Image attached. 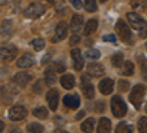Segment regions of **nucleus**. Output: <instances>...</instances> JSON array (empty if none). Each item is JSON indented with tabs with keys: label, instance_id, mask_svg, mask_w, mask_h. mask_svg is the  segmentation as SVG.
<instances>
[{
	"label": "nucleus",
	"instance_id": "f257e3e1",
	"mask_svg": "<svg viewBox=\"0 0 147 133\" xmlns=\"http://www.w3.org/2000/svg\"><path fill=\"white\" fill-rule=\"evenodd\" d=\"M128 22L132 27V30H136V33L140 35V37H147V22L136 12H129L127 14Z\"/></svg>",
	"mask_w": 147,
	"mask_h": 133
},
{
	"label": "nucleus",
	"instance_id": "f03ea898",
	"mask_svg": "<svg viewBox=\"0 0 147 133\" xmlns=\"http://www.w3.org/2000/svg\"><path fill=\"white\" fill-rule=\"evenodd\" d=\"M144 93H146L144 84H136V87L132 89V92L129 95V101L134 106H136V110H141V105H143V101H144Z\"/></svg>",
	"mask_w": 147,
	"mask_h": 133
},
{
	"label": "nucleus",
	"instance_id": "7ed1b4c3",
	"mask_svg": "<svg viewBox=\"0 0 147 133\" xmlns=\"http://www.w3.org/2000/svg\"><path fill=\"white\" fill-rule=\"evenodd\" d=\"M110 106H112V114L118 118H122L127 114V104L121 96H113L110 101Z\"/></svg>",
	"mask_w": 147,
	"mask_h": 133
},
{
	"label": "nucleus",
	"instance_id": "20e7f679",
	"mask_svg": "<svg viewBox=\"0 0 147 133\" xmlns=\"http://www.w3.org/2000/svg\"><path fill=\"white\" fill-rule=\"evenodd\" d=\"M115 27H116V33H118L119 37L122 39V42L127 43V44H131L132 43V34H131L129 25H127L122 19H119Z\"/></svg>",
	"mask_w": 147,
	"mask_h": 133
},
{
	"label": "nucleus",
	"instance_id": "39448f33",
	"mask_svg": "<svg viewBox=\"0 0 147 133\" xmlns=\"http://www.w3.org/2000/svg\"><path fill=\"white\" fill-rule=\"evenodd\" d=\"M46 12V8L41 5V3H32V5H30L27 9H25V16L27 18H30V19H35V18H38V16H41L43 14Z\"/></svg>",
	"mask_w": 147,
	"mask_h": 133
},
{
	"label": "nucleus",
	"instance_id": "423d86ee",
	"mask_svg": "<svg viewBox=\"0 0 147 133\" xmlns=\"http://www.w3.org/2000/svg\"><path fill=\"white\" fill-rule=\"evenodd\" d=\"M27 114H28V111H27L25 106H22V105H15V106L10 108V111H9V118L13 120V121H19V120H24V118H25Z\"/></svg>",
	"mask_w": 147,
	"mask_h": 133
},
{
	"label": "nucleus",
	"instance_id": "0eeeda50",
	"mask_svg": "<svg viewBox=\"0 0 147 133\" xmlns=\"http://www.w3.org/2000/svg\"><path fill=\"white\" fill-rule=\"evenodd\" d=\"M81 89H82V93L85 95L87 99H93L94 98V87H93L88 76H85V74L81 77Z\"/></svg>",
	"mask_w": 147,
	"mask_h": 133
},
{
	"label": "nucleus",
	"instance_id": "6e6552de",
	"mask_svg": "<svg viewBox=\"0 0 147 133\" xmlns=\"http://www.w3.org/2000/svg\"><path fill=\"white\" fill-rule=\"evenodd\" d=\"M16 47L15 46H3L2 49H0V56H2V61L5 62H9V61H13L15 56H16Z\"/></svg>",
	"mask_w": 147,
	"mask_h": 133
},
{
	"label": "nucleus",
	"instance_id": "1a4fd4ad",
	"mask_svg": "<svg viewBox=\"0 0 147 133\" xmlns=\"http://www.w3.org/2000/svg\"><path fill=\"white\" fill-rule=\"evenodd\" d=\"M68 34V24L66 22H59L56 25V33H55V37H52V42H60L66 37Z\"/></svg>",
	"mask_w": 147,
	"mask_h": 133
},
{
	"label": "nucleus",
	"instance_id": "9d476101",
	"mask_svg": "<svg viewBox=\"0 0 147 133\" xmlns=\"http://www.w3.org/2000/svg\"><path fill=\"white\" fill-rule=\"evenodd\" d=\"M47 102L50 110H57V104H59V92L56 89H50L47 92Z\"/></svg>",
	"mask_w": 147,
	"mask_h": 133
},
{
	"label": "nucleus",
	"instance_id": "9b49d317",
	"mask_svg": "<svg viewBox=\"0 0 147 133\" xmlns=\"http://www.w3.org/2000/svg\"><path fill=\"white\" fill-rule=\"evenodd\" d=\"M30 80H31V76L28 72H18V74L13 76V83L19 87H25L30 83Z\"/></svg>",
	"mask_w": 147,
	"mask_h": 133
},
{
	"label": "nucleus",
	"instance_id": "f8f14e48",
	"mask_svg": "<svg viewBox=\"0 0 147 133\" xmlns=\"http://www.w3.org/2000/svg\"><path fill=\"white\" fill-rule=\"evenodd\" d=\"M87 72L91 76V77H100L105 74V67L102 64H97V62H93L88 65L87 68Z\"/></svg>",
	"mask_w": 147,
	"mask_h": 133
},
{
	"label": "nucleus",
	"instance_id": "ddd939ff",
	"mask_svg": "<svg viewBox=\"0 0 147 133\" xmlns=\"http://www.w3.org/2000/svg\"><path fill=\"white\" fill-rule=\"evenodd\" d=\"M63 105L66 108H72V110H75V108L80 106V96L78 95H66L63 98Z\"/></svg>",
	"mask_w": 147,
	"mask_h": 133
},
{
	"label": "nucleus",
	"instance_id": "4468645a",
	"mask_svg": "<svg viewBox=\"0 0 147 133\" xmlns=\"http://www.w3.org/2000/svg\"><path fill=\"white\" fill-rule=\"evenodd\" d=\"M71 56H72V59H74V68H75L77 71H81V70H82V65H84V59H82V56H81L80 49H72Z\"/></svg>",
	"mask_w": 147,
	"mask_h": 133
},
{
	"label": "nucleus",
	"instance_id": "2eb2a0df",
	"mask_svg": "<svg viewBox=\"0 0 147 133\" xmlns=\"http://www.w3.org/2000/svg\"><path fill=\"white\" fill-rule=\"evenodd\" d=\"M99 90L103 95H110L113 90V80L112 78H103L99 84Z\"/></svg>",
	"mask_w": 147,
	"mask_h": 133
},
{
	"label": "nucleus",
	"instance_id": "dca6fc26",
	"mask_svg": "<svg viewBox=\"0 0 147 133\" xmlns=\"http://www.w3.org/2000/svg\"><path fill=\"white\" fill-rule=\"evenodd\" d=\"M16 65H18V68H30V67L34 65V58L31 55L25 53L16 61Z\"/></svg>",
	"mask_w": 147,
	"mask_h": 133
},
{
	"label": "nucleus",
	"instance_id": "f3484780",
	"mask_svg": "<svg viewBox=\"0 0 147 133\" xmlns=\"http://www.w3.org/2000/svg\"><path fill=\"white\" fill-rule=\"evenodd\" d=\"M56 70L55 68H47L44 71V81L47 86H53V84L56 83Z\"/></svg>",
	"mask_w": 147,
	"mask_h": 133
},
{
	"label": "nucleus",
	"instance_id": "a211bd4d",
	"mask_svg": "<svg viewBox=\"0 0 147 133\" xmlns=\"http://www.w3.org/2000/svg\"><path fill=\"white\" fill-rule=\"evenodd\" d=\"M60 84H62L63 89L71 90L74 87V84H75V78H74L72 74H63L62 77H60Z\"/></svg>",
	"mask_w": 147,
	"mask_h": 133
},
{
	"label": "nucleus",
	"instance_id": "6ab92c4d",
	"mask_svg": "<svg viewBox=\"0 0 147 133\" xmlns=\"http://www.w3.org/2000/svg\"><path fill=\"white\" fill-rule=\"evenodd\" d=\"M82 24H84V19H82L81 15H74L72 21H71V30L74 33H78L82 28Z\"/></svg>",
	"mask_w": 147,
	"mask_h": 133
},
{
	"label": "nucleus",
	"instance_id": "aec40b11",
	"mask_svg": "<svg viewBox=\"0 0 147 133\" xmlns=\"http://www.w3.org/2000/svg\"><path fill=\"white\" fill-rule=\"evenodd\" d=\"M131 6L136 12L147 10V0H131Z\"/></svg>",
	"mask_w": 147,
	"mask_h": 133
},
{
	"label": "nucleus",
	"instance_id": "412c9836",
	"mask_svg": "<svg viewBox=\"0 0 147 133\" xmlns=\"http://www.w3.org/2000/svg\"><path fill=\"white\" fill-rule=\"evenodd\" d=\"M110 129H112V123H110V120L106 118V117L100 118V121H99V132L107 133V132H110Z\"/></svg>",
	"mask_w": 147,
	"mask_h": 133
},
{
	"label": "nucleus",
	"instance_id": "4be33fe9",
	"mask_svg": "<svg viewBox=\"0 0 147 133\" xmlns=\"http://www.w3.org/2000/svg\"><path fill=\"white\" fill-rule=\"evenodd\" d=\"M97 30V19H90L84 27V34L85 35H91Z\"/></svg>",
	"mask_w": 147,
	"mask_h": 133
},
{
	"label": "nucleus",
	"instance_id": "5701e85b",
	"mask_svg": "<svg viewBox=\"0 0 147 133\" xmlns=\"http://www.w3.org/2000/svg\"><path fill=\"white\" fill-rule=\"evenodd\" d=\"M10 31H12V22L10 21H3L2 22V40L9 37Z\"/></svg>",
	"mask_w": 147,
	"mask_h": 133
},
{
	"label": "nucleus",
	"instance_id": "b1692460",
	"mask_svg": "<svg viewBox=\"0 0 147 133\" xmlns=\"http://www.w3.org/2000/svg\"><path fill=\"white\" fill-rule=\"evenodd\" d=\"M132 72H134V64L131 61H125L124 64H122L121 74H124V76H132Z\"/></svg>",
	"mask_w": 147,
	"mask_h": 133
},
{
	"label": "nucleus",
	"instance_id": "393cba45",
	"mask_svg": "<svg viewBox=\"0 0 147 133\" xmlns=\"http://www.w3.org/2000/svg\"><path fill=\"white\" fill-rule=\"evenodd\" d=\"M110 62H112V65L113 67H119V65H122L124 64V53H115V55H112L110 56Z\"/></svg>",
	"mask_w": 147,
	"mask_h": 133
},
{
	"label": "nucleus",
	"instance_id": "a878e982",
	"mask_svg": "<svg viewBox=\"0 0 147 133\" xmlns=\"http://www.w3.org/2000/svg\"><path fill=\"white\" fill-rule=\"evenodd\" d=\"M34 115L37 117V118H40V120H44V118H47V115H49V113H47V110L44 106H37V108H34Z\"/></svg>",
	"mask_w": 147,
	"mask_h": 133
},
{
	"label": "nucleus",
	"instance_id": "bb28decb",
	"mask_svg": "<svg viewBox=\"0 0 147 133\" xmlns=\"http://www.w3.org/2000/svg\"><path fill=\"white\" fill-rule=\"evenodd\" d=\"M81 130L82 132H93L94 130V118H87L85 121L81 124Z\"/></svg>",
	"mask_w": 147,
	"mask_h": 133
},
{
	"label": "nucleus",
	"instance_id": "cd10ccee",
	"mask_svg": "<svg viewBox=\"0 0 147 133\" xmlns=\"http://www.w3.org/2000/svg\"><path fill=\"white\" fill-rule=\"evenodd\" d=\"M31 46L34 47L35 50H43V49H44V46H46V42H44L41 37H37V39L31 40Z\"/></svg>",
	"mask_w": 147,
	"mask_h": 133
},
{
	"label": "nucleus",
	"instance_id": "c85d7f7f",
	"mask_svg": "<svg viewBox=\"0 0 147 133\" xmlns=\"http://www.w3.org/2000/svg\"><path fill=\"white\" fill-rule=\"evenodd\" d=\"M84 8L88 12H96L97 10V2L96 0H84Z\"/></svg>",
	"mask_w": 147,
	"mask_h": 133
},
{
	"label": "nucleus",
	"instance_id": "c756f323",
	"mask_svg": "<svg viewBox=\"0 0 147 133\" xmlns=\"http://www.w3.org/2000/svg\"><path fill=\"white\" fill-rule=\"evenodd\" d=\"M85 56L88 59H99L100 58V52L97 49H87L85 50Z\"/></svg>",
	"mask_w": 147,
	"mask_h": 133
},
{
	"label": "nucleus",
	"instance_id": "7c9ffc66",
	"mask_svg": "<svg viewBox=\"0 0 147 133\" xmlns=\"http://www.w3.org/2000/svg\"><path fill=\"white\" fill-rule=\"evenodd\" d=\"M2 101H3V104H9L12 101V96H10L7 87H5V86L2 87Z\"/></svg>",
	"mask_w": 147,
	"mask_h": 133
},
{
	"label": "nucleus",
	"instance_id": "2f4dec72",
	"mask_svg": "<svg viewBox=\"0 0 147 133\" xmlns=\"http://www.w3.org/2000/svg\"><path fill=\"white\" fill-rule=\"evenodd\" d=\"M44 84H46V81H41V80L35 81V84H34V93L41 95V93H43V90H44Z\"/></svg>",
	"mask_w": 147,
	"mask_h": 133
},
{
	"label": "nucleus",
	"instance_id": "473e14b6",
	"mask_svg": "<svg viewBox=\"0 0 147 133\" xmlns=\"http://www.w3.org/2000/svg\"><path fill=\"white\" fill-rule=\"evenodd\" d=\"M137 129H138L140 132H143V133H146V132H147V117H141V118L138 120Z\"/></svg>",
	"mask_w": 147,
	"mask_h": 133
},
{
	"label": "nucleus",
	"instance_id": "72a5a7b5",
	"mask_svg": "<svg viewBox=\"0 0 147 133\" xmlns=\"http://www.w3.org/2000/svg\"><path fill=\"white\" fill-rule=\"evenodd\" d=\"M28 132H32V133H40V132H43V126L41 124H38V123H31V124H28Z\"/></svg>",
	"mask_w": 147,
	"mask_h": 133
},
{
	"label": "nucleus",
	"instance_id": "f704fd0d",
	"mask_svg": "<svg viewBox=\"0 0 147 133\" xmlns=\"http://www.w3.org/2000/svg\"><path fill=\"white\" fill-rule=\"evenodd\" d=\"M118 84H119L118 87H119L121 92H127V90L129 89V81H127V80H121Z\"/></svg>",
	"mask_w": 147,
	"mask_h": 133
},
{
	"label": "nucleus",
	"instance_id": "c9c22d12",
	"mask_svg": "<svg viewBox=\"0 0 147 133\" xmlns=\"http://www.w3.org/2000/svg\"><path fill=\"white\" fill-rule=\"evenodd\" d=\"M55 70H56L57 72H65V70H66V65H65L62 61H57V62L55 64Z\"/></svg>",
	"mask_w": 147,
	"mask_h": 133
},
{
	"label": "nucleus",
	"instance_id": "e433bc0d",
	"mask_svg": "<svg viewBox=\"0 0 147 133\" xmlns=\"http://www.w3.org/2000/svg\"><path fill=\"white\" fill-rule=\"evenodd\" d=\"M116 132H118V133H121V132H131V127L127 126L125 123H119L118 127H116Z\"/></svg>",
	"mask_w": 147,
	"mask_h": 133
},
{
	"label": "nucleus",
	"instance_id": "4c0bfd02",
	"mask_svg": "<svg viewBox=\"0 0 147 133\" xmlns=\"http://www.w3.org/2000/svg\"><path fill=\"white\" fill-rule=\"evenodd\" d=\"M80 35H78V33H75V34H74L72 35V37H71V40H69V43H71V46H75L77 43H80Z\"/></svg>",
	"mask_w": 147,
	"mask_h": 133
},
{
	"label": "nucleus",
	"instance_id": "58836bf2",
	"mask_svg": "<svg viewBox=\"0 0 147 133\" xmlns=\"http://www.w3.org/2000/svg\"><path fill=\"white\" fill-rule=\"evenodd\" d=\"M96 111H97V113H103V111H105V102H103V101L96 102Z\"/></svg>",
	"mask_w": 147,
	"mask_h": 133
},
{
	"label": "nucleus",
	"instance_id": "ea45409f",
	"mask_svg": "<svg viewBox=\"0 0 147 133\" xmlns=\"http://www.w3.org/2000/svg\"><path fill=\"white\" fill-rule=\"evenodd\" d=\"M103 40L105 42H112V43H115L116 42V37L113 34H106V35H103Z\"/></svg>",
	"mask_w": 147,
	"mask_h": 133
},
{
	"label": "nucleus",
	"instance_id": "a19ab883",
	"mask_svg": "<svg viewBox=\"0 0 147 133\" xmlns=\"http://www.w3.org/2000/svg\"><path fill=\"white\" fill-rule=\"evenodd\" d=\"M69 2L72 3V6L75 9H81V6H82V3L80 2V0H69Z\"/></svg>",
	"mask_w": 147,
	"mask_h": 133
},
{
	"label": "nucleus",
	"instance_id": "79ce46f5",
	"mask_svg": "<svg viewBox=\"0 0 147 133\" xmlns=\"http://www.w3.org/2000/svg\"><path fill=\"white\" fill-rule=\"evenodd\" d=\"M141 70H143V77L147 80V64L146 62H141Z\"/></svg>",
	"mask_w": 147,
	"mask_h": 133
},
{
	"label": "nucleus",
	"instance_id": "37998d69",
	"mask_svg": "<svg viewBox=\"0 0 147 133\" xmlns=\"http://www.w3.org/2000/svg\"><path fill=\"white\" fill-rule=\"evenodd\" d=\"M49 58H50V55H46V56H44V59L41 61V64H46V62L49 61Z\"/></svg>",
	"mask_w": 147,
	"mask_h": 133
},
{
	"label": "nucleus",
	"instance_id": "c03bdc74",
	"mask_svg": "<svg viewBox=\"0 0 147 133\" xmlns=\"http://www.w3.org/2000/svg\"><path fill=\"white\" fill-rule=\"evenodd\" d=\"M81 117H84V113H80V114L77 115V120H78V118H81Z\"/></svg>",
	"mask_w": 147,
	"mask_h": 133
},
{
	"label": "nucleus",
	"instance_id": "a18cd8bd",
	"mask_svg": "<svg viewBox=\"0 0 147 133\" xmlns=\"http://www.w3.org/2000/svg\"><path fill=\"white\" fill-rule=\"evenodd\" d=\"M0 129H2V130H5V123H3V121L0 123Z\"/></svg>",
	"mask_w": 147,
	"mask_h": 133
},
{
	"label": "nucleus",
	"instance_id": "49530a36",
	"mask_svg": "<svg viewBox=\"0 0 147 133\" xmlns=\"http://www.w3.org/2000/svg\"><path fill=\"white\" fill-rule=\"evenodd\" d=\"M9 0H2V5H5V3H7Z\"/></svg>",
	"mask_w": 147,
	"mask_h": 133
},
{
	"label": "nucleus",
	"instance_id": "de8ad7c7",
	"mask_svg": "<svg viewBox=\"0 0 147 133\" xmlns=\"http://www.w3.org/2000/svg\"><path fill=\"white\" fill-rule=\"evenodd\" d=\"M105 2H107V0H100V3H105Z\"/></svg>",
	"mask_w": 147,
	"mask_h": 133
},
{
	"label": "nucleus",
	"instance_id": "09e8293b",
	"mask_svg": "<svg viewBox=\"0 0 147 133\" xmlns=\"http://www.w3.org/2000/svg\"><path fill=\"white\" fill-rule=\"evenodd\" d=\"M47 2H53V0H47Z\"/></svg>",
	"mask_w": 147,
	"mask_h": 133
},
{
	"label": "nucleus",
	"instance_id": "8fccbe9b",
	"mask_svg": "<svg viewBox=\"0 0 147 133\" xmlns=\"http://www.w3.org/2000/svg\"><path fill=\"white\" fill-rule=\"evenodd\" d=\"M146 111H147V105H146Z\"/></svg>",
	"mask_w": 147,
	"mask_h": 133
},
{
	"label": "nucleus",
	"instance_id": "3c124183",
	"mask_svg": "<svg viewBox=\"0 0 147 133\" xmlns=\"http://www.w3.org/2000/svg\"><path fill=\"white\" fill-rule=\"evenodd\" d=\"M146 49H147V43H146Z\"/></svg>",
	"mask_w": 147,
	"mask_h": 133
}]
</instances>
